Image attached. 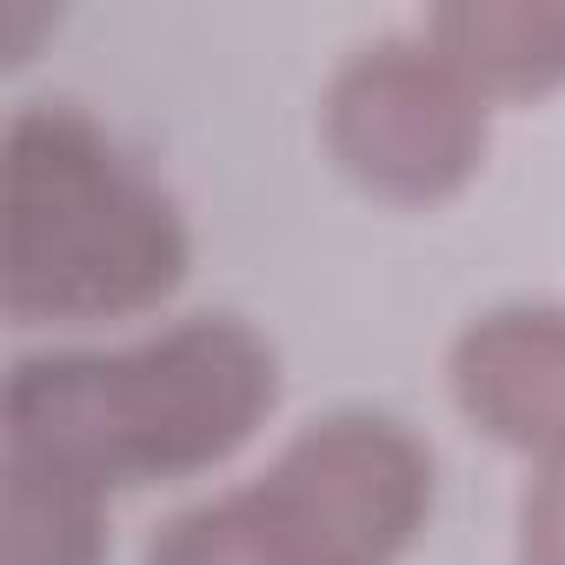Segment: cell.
<instances>
[{
  "label": "cell",
  "mask_w": 565,
  "mask_h": 565,
  "mask_svg": "<svg viewBox=\"0 0 565 565\" xmlns=\"http://www.w3.org/2000/svg\"><path fill=\"white\" fill-rule=\"evenodd\" d=\"M147 565H307V552L279 525V512L259 499V486H239V492L173 512L153 532Z\"/></svg>",
  "instance_id": "ba28073f"
},
{
  "label": "cell",
  "mask_w": 565,
  "mask_h": 565,
  "mask_svg": "<svg viewBox=\"0 0 565 565\" xmlns=\"http://www.w3.org/2000/svg\"><path fill=\"white\" fill-rule=\"evenodd\" d=\"M452 406L539 466L565 459V307H492L446 360Z\"/></svg>",
  "instance_id": "5b68a950"
},
{
  "label": "cell",
  "mask_w": 565,
  "mask_h": 565,
  "mask_svg": "<svg viewBox=\"0 0 565 565\" xmlns=\"http://www.w3.org/2000/svg\"><path fill=\"white\" fill-rule=\"evenodd\" d=\"M193 259L173 193L74 100H28L0 140V307L14 327L134 320Z\"/></svg>",
  "instance_id": "7a4b0ae2"
},
{
  "label": "cell",
  "mask_w": 565,
  "mask_h": 565,
  "mask_svg": "<svg viewBox=\"0 0 565 565\" xmlns=\"http://www.w3.org/2000/svg\"><path fill=\"white\" fill-rule=\"evenodd\" d=\"M253 486L307 565H393L433 512V452L386 413H327Z\"/></svg>",
  "instance_id": "277c9868"
},
{
  "label": "cell",
  "mask_w": 565,
  "mask_h": 565,
  "mask_svg": "<svg viewBox=\"0 0 565 565\" xmlns=\"http://www.w3.org/2000/svg\"><path fill=\"white\" fill-rule=\"evenodd\" d=\"M0 565H100L107 492L67 466L8 452L0 466Z\"/></svg>",
  "instance_id": "52a82bcc"
},
{
  "label": "cell",
  "mask_w": 565,
  "mask_h": 565,
  "mask_svg": "<svg viewBox=\"0 0 565 565\" xmlns=\"http://www.w3.org/2000/svg\"><path fill=\"white\" fill-rule=\"evenodd\" d=\"M279 406V353L233 313L180 320L120 353H41L8 380V452L87 486H153L226 466Z\"/></svg>",
  "instance_id": "6da1fadb"
},
{
  "label": "cell",
  "mask_w": 565,
  "mask_h": 565,
  "mask_svg": "<svg viewBox=\"0 0 565 565\" xmlns=\"http://www.w3.org/2000/svg\"><path fill=\"white\" fill-rule=\"evenodd\" d=\"M486 100H539L565 87V8L552 0H466L419 28Z\"/></svg>",
  "instance_id": "8992f818"
},
{
  "label": "cell",
  "mask_w": 565,
  "mask_h": 565,
  "mask_svg": "<svg viewBox=\"0 0 565 565\" xmlns=\"http://www.w3.org/2000/svg\"><path fill=\"white\" fill-rule=\"evenodd\" d=\"M519 565H565V459L539 466L519 499Z\"/></svg>",
  "instance_id": "9c48e42d"
},
{
  "label": "cell",
  "mask_w": 565,
  "mask_h": 565,
  "mask_svg": "<svg viewBox=\"0 0 565 565\" xmlns=\"http://www.w3.org/2000/svg\"><path fill=\"white\" fill-rule=\"evenodd\" d=\"M320 134L360 193L386 206H439L486 167L492 100L426 34H380L333 67Z\"/></svg>",
  "instance_id": "3957f363"
}]
</instances>
